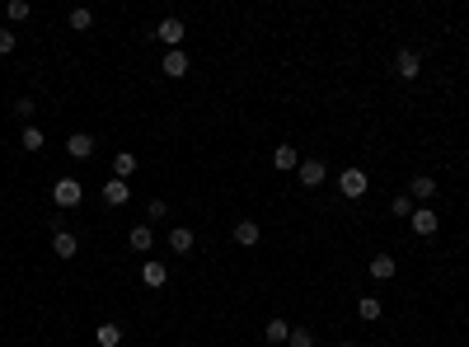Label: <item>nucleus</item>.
Instances as JSON below:
<instances>
[{
    "label": "nucleus",
    "mask_w": 469,
    "mask_h": 347,
    "mask_svg": "<svg viewBox=\"0 0 469 347\" xmlns=\"http://www.w3.org/2000/svg\"><path fill=\"white\" fill-rule=\"evenodd\" d=\"M183 33H188V29H183V19H160V24H155V38L169 47V52H179Z\"/></svg>",
    "instance_id": "nucleus-5"
},
{
    "label": "nucleus",
    "mask_w": 469,
    "mask_h": 347,
    "mask_svg": "<svg viewBox=\"0 0 469 347\" xmlns=\"http://www.w3.org/2000/svg\"><path fill=\"white\" fill-rule=\"evenodd\" d=\"M136 174V155L132 150H118V155H113V179H132Z\"/></svg>",
    "instance_id": "nucleus-15"
},
{
    "label": "nucleus",
    "mask_w": 469,
    "mask_h": 347,
    "mask_svg": "<svg viewBox=\"0 0 469 347\" xmlns=\"http://www.w3.org/2000/svg\"><path fill=\"white\" fill-rule=\"evenodd\" d=\"M408 197H413V202H423V207H427V202L436 197V179H427V174H418V179L408 183Z\"/></svg>",
    "instance_id": "nucleus-12"
},
{
    "label": "nucleus",
    "mask_w": 469,
    "mask_h": 347,
    "mask_svg": "<svg viewBox=\"0 0 469 347\" xmlns=\"http://www.w3.org/2000/svg\"><path fill=\"white\" fill-rule=\"evenodd\" d=\"M5 14H10V24H24L34 10H29V0H10V5H5Z\"/></svg>",
    "instance_id": "nucleus-22"
},
{
    "label": "nucleus",
    "mask_w": 469,
    "mask_h": 347,
    "mask_svg": "<svg viewBox=\"0 0 469 347\" xmlns=\"http://www.w3.org/2000/svg\"><path fill=\"white\" fill-rule=\"evenodd\" d=\"M14 52V33L10 29H0V56H10Z\"/></svg>",
    "instance_id": "nucleus-28"
},
{
    "label": "nucleus",
    "mask_w": 469,
    "mask_h": 347,
    "mask_svg": "<svg viewBox=\"0 0 469 347\" xmlns=\"http://www.w3.org/2000/svg\"><path fill=\"white\" fill-rule=\"evenodd\" d=\"M258 235H263V230H258V221H239V225H234V244H239V249H254Z\"/></svg>",
    "instance_id": "nucleus-14"
},
{
    "label": "nucleus",
    "mask_w": 469,
    "mask_h": 347,
    "mask_svg": "<svg viewBox=\"0 0 469 347\" xmlns=\"http://www.w3.org/2000/svg\"><path fill=\"white\" fill-rule=\"evenodd\" d=\"M357 314H361V319L371 324V319H380V314H385V305H380L376 296H361V301H357Z\"/></svg>",
    "instance_id": "nucleus-20"
},
{
    "label": "nucleus",
    "mask_w": 469,
    "mask_h": 347,
    "mask_svg": "<svg viewBox=\"0 0 469 347\" xmlns=\"http://www.w3.org/2000/svg\"><path fill=\"white\" fill-rule=\"evenodd\" d=\"M287 347H314V333H310V328H291Z\"/></svg>",
    "instance_id": "nucleus-25"
},
{
    "label": "nucleus",
    "mask_w": 469,
    "mask_h": 347,
    "mask_svg": "<svg viewBox=\"0 0 469 347\" xmlns=\"http://www.w3.org/2000/svg\"><path fill=\"white\" fill-rule=\"evenodd\" d=\"M90 24H94V10H71V29H80V33H85Z\"/></svg>",
    "instance_id": "nucleus-27"
},
{
    "label": "nucleus",
    "mask_w": 469,
    "mask_h": 347,
    "mask_svg": "<svg viewBox=\"0 0 469 347\" xmlns=\"http://www.w3.org/2000/svg\"><path fill=\"white\" fill-rule=\"evenodd\" d=\"M287 338H291L287 319H268V343H287Z\"/></svg>",
    "instance_id": "nucleus-21"
},
{
    "label": "nucleus",
    "mask_w": 469,
    "mask_h": 347,
    "mask_svg": "<svg viewBox=\"0 0 469 347\" xmlns=\"http://www.w3.org/2000/svg\"><path fill=\"white\" fill-rule=\"evenodd\" d=\"M80 197H85V183H80V179H56L52 183V202H56V207H80Z\"/></svg>",
    "instance_id": "nucleus-1"
},
{
    "label": "nucleus",
    "mask_w": 469,
    "mask_h": 347,
    "mask_svg": "<svg viewBox=\"0 0 469 347\" xmlns=\"http://www.w3.org/2000/svg\"><path fill=\"white\" fill-rule=\"evenodd\" d=\"M390 212H394V216H413V197H408V192H399V197L390 202Z\"/></svg>",
    "instance_id": "nucleus-26"
},
{
    "label": "nucleus",
    "mask_w": 469,
    "mask_h": 347,
    "mask_svg": "<svg viewBox=\"0 0 469 347\" xmlns=\"http://www.w3.org/2000/svg\"><path fill=\"white\" fill-rule=\"evenodd\" d=\"M394 268H399V263H394L390 254H376V258H371V277H376V281H390Z\"/></svg>",
    "instance_id": "nucleus-16"
},
{
    "label": "nucleus",
    "mask_w": 469,
    "mask_h": 347,
    "mask_svg": "<svg viewBox=\"0 0 469 347\" xmlns=\"http://www.w3.org/2000/svg\"><path fill=\"white\" fill-rule=\"evenodd\" d=\"M94 347H123V328L113 324V319L99 324V328H94Z\"/></svg>",
    "instance_id": "nucleus-13"
},
{
    "label": "nucleus",
    "mask_w": 469,
    "mask_h": 347,
    "mask_svg": "<svg viewBox=\"0 0 469 347\" xmlns=\"http://www.w3.org/2000/svg\"><path fill=\"white\" fill-rule=\"evenodd\" d=\"M127 244H132V249H136V254H145V249L155 244V230H150V225H136L132 235H127Z\"/></svg>",
    "instance_id": "nucleus-18"
},
{
    "label": "nucleus",
    "mask_w": 469,
    "mask_h": 347,
    "mask_svg": "<svg viewBox=\"0 0 469 347\" xmlns=\"http://www.w3.org/2000/svg\"><path fill=\"white\" fill-rule=\"evenodd\" d=\"M380 347H385V343H380Z\"/></svg>",
    "instance_id": "nucleus-31"
},
{
    "label": "nucleus",
    "mask_w": 469,
    "mask_h": 347,
    "mask_svg": "<svg viewBox=\"0 0 469 347\" xmlns=\"http://www.w3.org/2000/svg\"><path fill=\"white\" fill-rule=\"evenodd\" d=\"M296 174H301L305 188H319V183L329 179V165H324V160H301V169H296Z\"/></svg>",
    "instance_id": "nucleus-6"
},
{
    "label": "nucleus",
    "mask_w": 469,
    "mask_h": 347,
    "mask_svg": "<svg viewBox=\"0 0 469 347\" xmlns=\"http://www.w3.org/2000/svg\"><path fill=\"white\" fill-rule=\"evenodd\" d=\"M52 254L56 258H76L80 254V239L71 235V230H56V235H52Z\"/></svg>",
    "instance_id": "nucleus-10"
},
{
    "label": "nucleus",
    "mask_w": 469,
    "mask_h": 347,
    "mask_svg": "<svg viewBox=\"0 0 469 347\" xmlns=\"http://www.w3.org/2000/svg\"><path fill=\"white\" fill-rule=\"evenodd\" d=\"M188 66H192V61H188V52H169L165 61H160V76H169V80H183V76H188Z\"/></svg>",
    "instance_id": "nucleus-7"
},
{
    "label": "nucleus",
    "mask_w": 469,
    "mask_h": 347,
    "mask_svg": "<svg viewBox=\"0 0 469 347\" xmlns=\"http://www.w3.org/2000/svg\"><path fill=\"white\" fill-rule=\"evenodd\" d=\"M14 113H19L24 123H29V118H34V99H19V103H14Z\"/></svg>",
    "instance_id": "nucleus-29"
},
{
    "label": "nucleus",
    "mask_w": 469,
    "mask_h": 347,
    "mask_svg": "<svg viewBox=\"0 0 469 347\" xmlns=\"http://www.w3.org/2000/svg\"><path fill=\"white\" fill-rule=\"evenodd\" d=\"M192 244H197V235H192L188 225H174V230H169V249H174V254H192Z\"/></svg>",
    "instance_id": "nucleus-11"
},
{
    "label": "nucleus",
    "mask_w": 469,
    "mask_h": 347,
    "mask_svg": "<svg viewBox=\"0 0 469 347\" xmlns=\"http://www.w3.org/2000/svg\"><path fill=\"white\" fill-rule=\"evenodd\" d=\"M272 165L287 174V169H301V155H296V146H277L272 150Z\"/></svg>",
    "instance_id": "nucleus-17"
},
{
    "label": "nucleus",
    "mask_w": 469,
    "mask_h": 347,
    "mask_svg": "<svg viewBox=\"0 0 469 347\" xmlns=\"http://www.w3.org/2000/svg\"><path fill=\"white\" fill-rule=\"evenodd\" d=\"M19 146H24V150H43V132H38V127H24Z\"/></svg>",
    "instance_id": "nucleus-23"
},
{
    "label": "nucleus",
    "mask_w": 469,
    "mask_h": 347,
    "mask_svg": "<svg viewBox=\"0 0 469 347\" xmlns=\"http://www.w3.org/2000/svg\"><path fill=\"white\" fill-rule=\"evenodd\" d=\"M141 281H145V286H165V281H169V268H165V263H145V268H141Z\"/></svg>",
    "instance_id": "nucleus-19"
},
{
    "label": "nucleus",
    "mask_w": 469,
    "mask_h": 347,
    "mask_svg": "<svg viewBox=\"0 0 469 347\" xmlns=\"http://www.w3.org/2000/svg\"><path fill=\"white\" fill-rule=\"evenodd\" d=\"M338 347H357V343H338Z\"/></svg>",
    "instance_id": "nucleus-30"
},
{
    "label": "nucleus",
    "mask_w": 469,
    "mask_h": 347,
    "mask_svg": "<svg viewBox=\"0 0 469 347\" xmlns=\"http://www.w3.org/2000/svg\"><path fill=\"white\" fill-rule=\"evenodd\" d=\"M408 225H413V235H436V230H441V216L432 212V207H413V216H408Z\"/></svg>",
    "instance_id": "nucleus-3"
},
{
    "label": "nucleus",
    "mask_w": 469,
    "mask_h": 347,
    "mask_svg": "<svg viewBox=\"0 0 469 347\" xmlns=\"http://www.w3.org/2000/svg\"><path fill=\"white\" fill-rule=\"evenodd\" d=\"M66 155H71V160H90V155H94V136H90V132H76V136L66 141Z\"/></svg>",
    "instance_id": "nucleus-9"
},
{
    "label": "nucleus",
    "mask_w": 469,
    "mask_h": 347,
    "mask_svg": "<svg viewBox=\"0 0 469 347\" xmlns=\"http://www.w3.org/2000/svg\"><path fill=\"white\" fill-rule=\"evenodd\" d=\"M394 76H399V80H418V76H423V56H418L413 47H403V52L394 56Z\"/></svg>",
    "instance_id": "nucleus-4"
},
{
    "label": "nucleus",
    "mask_w": 469,
    "mask_h": 347,
    "mask_svg": "<svg viewBox=\"0 0 469 347\" xmlns=\"http://www.w3.org/2000/svg\"><path fill=\"white\" fill-rule=\"evenodd\" d=\"M145 216H150V221H165V216H169V202L165 197H150V202H145Z\"/></svg>",
    "instance_id": "nucleus-24"
},
{
    "label": "nucleus",
    "mask_w": 469,
    "mask_h": 347,
    "mask_svg": "<svg viewBox=\"0 0 469 347\" xmlns=\"http://www.w3.org/2000/svg\"><path fill=\"white\" fill-rule=\"evenodd\" d=\"M103 202H108V207H127V202H132L127 179H108V183H103Z\"/></svg>",
    "instance_id": "nucleus-8"
},
{
    "label": "nucleus",
    "mask_w": 469,
    "mask_h": 347,
    "mask_svg": "<svg viewBox=\"0 0 469 347\" xmlns=\"http://www.w3.org/2000/svg\"><path fill=\"white\" fill-rule=\"evenodd\" d=\"M338 188H343V197L347 202H357V197H366V174H361V169H343V174H338Z\"/></svg>",
    "instance_id": "nucleus-2"
}]
</instances>
